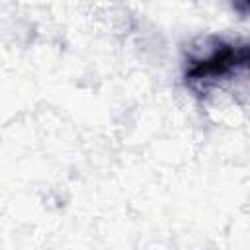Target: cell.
I'll return each mask as SVG.
<instances>
[{
    "label": "cell",
    "mask_w": 250,
    "mask_h": 250,
    "mask_svg": "<svg viewBox=\"0 0 250 250\" xmlns=\"http://www.w3.org/2000/svg\"><path fill=\"white\" fill-rule=\"evenodd\" d=\"M234 57H236V53H232L230 49H225V51H221V53H215L209 61H205L201 66H197V68L193 70V74H195V76H201V74H215V72H221L223 68H227V66L232 64Z\"/></svg>",
    "instance_id": "obj_1"
}]
</instances>
